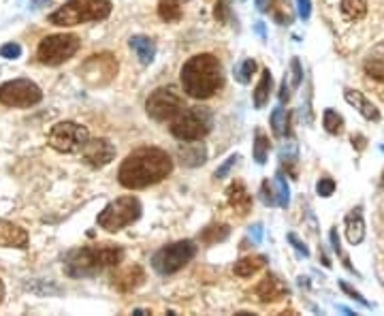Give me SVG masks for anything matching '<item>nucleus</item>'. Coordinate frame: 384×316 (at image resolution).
Here are the masks:
<instances>
[{
    "label": "nucleus",
    "instance_id": "1",
    "mask_svg": "<svg viewBox=\"0 0 384 316\" xmlns=\"http://www.w3.org/2000/svg\"><path fill=\"white\" fill-rule=\"evenodd\" d=\"M171 171H173V160L165 150L139 148L126 156L120 171H117V180L128 190H139L162 182Z\"/></svg>",
    "mask_w": 384,
    "mask_h": 316
},
{
    "label": "nucleus",
    "instance_id": "2",
    "mask_svg": "<svg viewBox=\"0 0 384 316\" xmlns=\"http://www.w3.org/2000/svg\"><path fill=\"white\" fill-rule=\"evenodd\" d=\"M182 85L184 92L192 99H210L222 85V67L216 56L199 53L182 67Z\"/></svg>",
    "mask_w": 384,
    "mask_h": 316
},
{
    "label": "nucleus",
    "instance_id": "3",
    "mask_svg": "<svg viewBox=\"0 0 384 316\" xmlns=\"http://www.w3.org/2000/svg\"><path fill=\"white\" fill-rule=\"evenodd\" d=\"M124 258V250L117 244H97V246H85L77 248L67 254L65 258V269L73 278L83 276H97L105 267L120 265Z\"/></svg>",
    "mask_w": 384,
    "mask_h": 316
},
{
    "label": "nucleus",
    "instance_id": "4",
    "mask_svg": "<svg viewBox=\"0 0 384 316\" xmlns=\"http://www.w3.org/2000/svg\"><path fill=\"white\" fill-rule=\"evenodd\" d=\"M111 15L109 0H69L58 11L49 15V24L53 26H79L85 22H101Z\"/></svg>",
    "mask_w": 384,
    "mask_h": 316
},
{
    "label": "nucleus",
    "instance_id": "5",
    "mask_svg": "<svg viewBox=\"0 0 384 316\" xmlns=\"http://www.w3.org/2000/svg\"><path fill=\"white\" fill-rule=\"evenodd\" d=\"M212 131V113L208 107H184L171 120V135L180 141H201Z\"/></svg>",
    "mask_w": 384,
    "mask_h": 316
},
{
    "label": "nucleus",
    "instance_id": "6",
    "mask_svg": "<svg viewBox=\"0 0 384 316\" xmlns=\"http://www.w3.org/2000/svg\"><path fill=\"white\" fill-rule=\"evenodd\" d=\"M141 216V203L139 199L133 197V194H126V197H120L111 201V203L99 214V226L105 228L109 233H117L122 231L124 226L133 224L135 220H139Z\"/></svg>",
    "mask_w": 384,
    "mask_h": 316
},
{
    "label": "nucleus",
    "instance_id": "7",
    "mask_svg": "<svg viewBox=\"0 0 384 316\" xmlns=\"http://www.w3.org/2000/svg\"><path fill=\"white\" fill-rule=\"evenodd\" d=\"M197 254V246L194 242L190 240H184V242H175L171 246H165L160 248L154 256H152V267L162 274V276H169V274H175L180 272L184 265H188Z\"/></svg>",
    "mask_w": 384,
    "mask_h": 316
},
{
    "label": "nucleus",
    "instance_id": "8",
    "mask_svg": "<svg viewBox=\"0 0 384 316\" xmlns=\"http://www.w3.org/2000/svg\"><path fill=\"white\" fill-rule=\"evenodd\" d=\"M79 45H81V41L75 35H51L39 43L37 56L43 65L58 67V65L67 63L69 58H73L79 49Z\"/></svg>",
    "mask_w": 384,
    "mask_h": 316
},
{
    "label": "nucleus",
    "instance_id": "9",
    "mask_svg": "<svg viewBox=\"0 0 384 316\" xmlns=\"http://www.w3.org/2000/svg\"><path fill=\"white\" fill-rule=\"evenodd\" d=\"M90 139L87 135V128L77 124V122H58L47 137V143L62 154H75L81 152V148L85 146V141Z\"/></svg>",
    "mask_w": 384,
    "mask_h": 316
},
{
    "label": "nucleus",
    "instance_id": "10",
    "mask_svg": "<svg viewBox=\"0 0 384 316\" xmlns=\"http://www.w3.org/2000/svg\"><path fill=\"white\" fill-rule=\"evenodd\" d=\"M41 99V88L31 79H13L0 85V103L7 107H33Z\"/></svg>",
    "mask_w": 384,
    "mask_h": 316
},
{
    "label": "nucleus",
    "instance_id": "11",
    "mask_svg": "<svg viewBox=\"0 0 384 316\" xmlns=\"http://www.w3.org/2000/svg\"><path fill=\"white\" fill-rule=\"evenodd\" d=\"M182 109H184V99L177 94L173 88H158L145 101L147 116L154 118L156 122L173 120Z\"/></svg>",
    "mask_w": 384,
    "mask_h": 316
},
{
    "label": "nucleus",
    "instance_id": "12",
    "mask_svg": "<svg viewBox=\"0 0 384 316\" xmlns=\"http://www.w3.org/2000/svg\"><path fill=\"white\" fill-rule=\"evenodd\" d=\"M81 79L87 85H107L117 75V60L113 53H94L79 69Z\"/></svg>",
    "mask_w": 384,
    "mask_h": 316
},
{
    "label": "nucleus",
    "instance_id": "13",
    "mask_svg": "<svg viewBox=\"0 0 384 316\" xmlns=\"http://www.w3.org/2000/svg\"><path fill=\"white\" fill-rule=\"evenodd\" d=\"M81 154H83V160L94 167V169H101L105 165H109L115 156V148L113 143L107 141V139H87L85 146L81 148Z\"/></svg>",
    "mask_w": 384,
    "mask_h": 316
},
{
    "label": "nucleus",
    "instance_id": "14",
    "mask_svg": "<svg viewBox=\"0 0 384 316\" xmlns=\"http://www.w3.org/2000/svg\"><path fill=\"white\" fill-rule=\"evenodd\" d=\"M143 282H145V272H143L141 265L120 267L117 272H113V276H111V284L120 293H133V291L139 289Z\"/></svg>",
    "mask_w": 384,
    "mask_h": 316
},
{
    "label": "nucleus",
    "instance_id": "15",
    "mask_svg": "<svg viewBox=\"0 0 384 316\" xmlns=\"http://www.w3.org/2000/svg\"><path fill=\"white\" fill-rule=\"evenodd\" d=\"M254 295H256L258 301H262V303H272V301H278V299H282L284 295H288V286H286L278 276L269 274V276H265V278L258 282Z\"/></svg>",
    "mask_w": 384,
    "mask_h": 316
},
{
    "label": "nucleus",
    "instance_id": "16",
    "mask_svg": "<svg viewBox=\"0 0 384 316\" xmlns=\"http://www.w3.org/2000/svg\"><path fill=\"white\" fill-rule=\"evenodd\" d=\"M226 199H228V206L237 212V216H246L252 210V197L246 188L244 182L235 180L228 188H226Z\"/></svg>",
    "mask_w": 384,
    "mask_h": 316
},
{
    "label": "nucleus",
    "instance_id": "17",
    "mask_svg": "<svg viewBox=\"0 0 384 316\" xmlns=\"http://www.w3.org/2000/svg\"><path fill=\"white\" fill-rule=\"evenodd\" d=\"M28 246V233L22 226L0 220V248H26Z\"/></svg>",
    "mask_w": 384,
    "mask_h": 316
},
{
    "label": "nucleus",
    "instance_id": "18",
    "mask_svg": "<svg viewBox=\"0 0 384 316\" xmlns=\"http://www.w3.org/2000/svg\"><path fill=\"white\" fill-rule=\"evenodd\" d=\"M177 156L184 167H201L208 160V148H205V143H184L177 150Z\"/></svg>",
    "mask_w": 384,
    "mask_h": 316
},
{
    "label": "nucleus",
    "instance_id": "19",
    "mask_svg": "<svg viewBox=\"0 0 384 316\" xmlns=\"http://www.w3.org/2000/svg\"><path fill=\"white\" fill-rule=\"evenodd\" d=\"M346 238L352 246H357L365 240V222H363V210L354 208L346 216Z\"/></svg>",
    "mask_w": 384,
    "mask_h": 316
},
{
    "label": "nucleus",
    "instance_id": "20",
    "mask_svg": "<svg viewBox=\"0 0 384 316\" xmlns=\"http://www.w3.org/2000/svg\"><path fill=\"white\" fill-rule=\"evenodd\" d=\"M128 45L137 53V58H139L141 65H152L154 63V58H156V43L150 37H141V35L131 37Z\"/></svg>",
    "mask_w": 384,
    "mask_h": 316
},
{
    "label": "nucleus",
    "instance_id": "21",
    "mask_svg": "<svg viewBox=\"0 0 384 316\" xmlns=\"http://www.w3.org/2000/svg\"><path fill=\"white\" fill-rule=\"evenodd\" d=\"M265 263H267V256H262V254L244 256L242 261L235 263L233 272H235V276H240V278H252L256 272H260L265 267Z\"/></svg>",
    "mask_w": 384,
    "mask_h": 316
},
{
    "label": "nucleus",
    "instance_id": "22",
    "mask_svg": "<svg viewBox=\"0 0 384 316\" xmlns=\"http://www.w3.org/2000/svg\"><path fill=\"white\" fill-rule=\"evenodd\" d=\"M344 97H346V101L350 103V105H354L359 111H361V116L363 118H367V120H380V111L361 94V92H357V90H346L344 92Z\"/></svg>",
    "mask_w": 384,
    "mask_h": 316
},
{
    "label": "nucleus",
    "instance_id": "23",
    "mask_svg": "<svg viewBox=\"0 0 384 316\" xmlns=\"http://www.w3.org/2000/svg\"><path fill=\"white\" fill-rule=\"evenodd\" d=\"M272 85H274V77H272V71L265 69L262 75H260V81L254 90V107L256 109H262L265 105L269 103V94H272Z\"/></svg>",
    "mask_w": 384,
    "mask_h": 316
},
{
    "label": "nucleus",
    "instance_id": "24",
    "mask_svg": "<svg viewBox=\"0 0 384 316\" xmlns=\"http://www.w3.org/2000/svg\"><path fill=\"white\" fill-rule=\"evenodd\" d=\"M158 15L162 22H177L182 17V3L180 0H160Z\"/></svg>",
    "mask_w": 384,
    "mask_h": 316
},
{
    "label": "nucleus",
    "instance_id": "25",
    "mask_svg": "<svg viewBox=\"0 0 384 316\" xmlns=\"http://www.w3.org/2000/svg\"><path fill=\"white\" fill-rule=\"evenodd\" d=\"M228 235H231L228 224H212L201 233V242L203 244H218V242H224Z\"/></svg>",
    "mask_w": 384,
    "mask_h": 316
},
{
    "label": "nucleus",
    "instance_id": "26",
    "mask_svg": "<svg viewBox=\"0 0 384 316\" xmlns=\"http://www.w3.org/2000/svg\"><path fill=\"white\" fill-rule=\"evenodd\" d=\"M340 9L348 19H363L367 13V3L365 0H342Z\"/></svg>",
    "mask_w": 384,
    "mask_h": 316
},
{
    "label": "nucleus",
    "instance_id": "27",
    "mask_svg": "<svg viewBox=\"0 0 384 316\" xmlns=\"http://www.w3.org/2000/svg\"><path fill=\"white\" fill-rule=\"evenodd\" d=\"M267 156H269V139L262 131H256V139H254V160L258 165H265L267 163Z\"/></svg>",
    "mask_w": 384,
    "mask_h": 316
},
{
    "label": "nucleus",
    "instance_id": "28",
    "mask_svg": "<svg viewBox=\"0 0 384 316\" xmlns=\"http://www.w3.org/2000/svg\"><path fill=\"white\" fill-rule=\"evenodd\" d=\"M322 124L331 135H340L344 131V118L340 116L337 111L333 109H324V116H322Z\"/></svg>",
    "mask_w": 384,
    "mask_h": 316
},
{
    "label": "nucleus",
    "instance_id": "29",
    "mask_svg": "<svg viewBox=\"0 0 384 316\" xmlns=\"http://www.w3.org/2000/svg\"><path fill=\"white\" fill-rule=\"evenodd\" d=\"M272 128L276 137H284L288 133V113L282 107H276L272 113Z\"/></svg>",
    "mask_w": 384,
    "mask_h": 316
},
{
    "label": "nucleus",
    "instance_id": "30",
    "mask_svg": "<svg viewBox=\"0 0 384 316\" xmlns=\"http://www.w3.org/2000/svg\"><path fill=\"white\" fill-rule=\"evenodd\" d=\"M256 73V63L252 58H246L237 69H235V79H237L240 83H250L252 81V75Z\"/></svg>",
    "mask_w": 384,
    "mask_h": 316
},
{
    "label": "nucleus",
    "instance_id": "31",
    "mask_svg": "<svg viewBox=\"0 0 384 316\" xmlns=\"http://www.w3.org/2000/svg\"><path fill=\"white\" fill-rule=\"evenodd\" d=\"M276 186H278V194H276L278 206L280 208H288V203H290V188H288V182H286L284 174L276 176Z\"/></svg>",
    "mask_w": 384,
    "mask_h": 316
},
{
    "label": "nucleus",
    "instance_id": "32",
    "mask_svg": "<svg viewBox=\"0 0 384 316\" xmlns=\"http://www.w3.org/2000/svg\"><path fill=\"white\" fill-rule=\"evenodd\" d=\"M365 73L369 79H378V81H384V60L380 58H372L365 63Z\"/></svg>",
    "mask_w": 384,
    "mask_h": 316
},
{
    "label": "nucleus",
    "instance_id": "33",
    "mask_svg": "<svg viewBox=\"0 0 384 316\" xmlns=\"http://www.w3.org/2000/svg\"><path fill=\"white\" fill-rule=\"evenodd\" d=\"M267 7H269V11H272L274 19H276L278 24H286V22H290V15H288V13H284V3H282V0H272V3H267Z\"/></svg>",
    "mask_w": 384,
    "mask_h": 316
},
{
    "label": "nucleus",
    "instance_id": "34",
    "mask_svg": "<svg viewBox=\"0 0 384 316\" xmlns=\"http://www.w3.org/2000/svg\"><path fill=\"white\" fill-rule=\"evenodd\" d=\"M214 17L220 24H226L231 19V0H218L216 7H214Z\"/></svg>",
    "mask_w": 384,
    "mask_h": 316
},
{
    "label": "nucleus",
    "instance_id": "35",
    "mask_svg": "<svg viewBox=\"0 0 384 316\" xmlns=\"http://www.w3.org/2000/svg\"><path fill=\"white\" fill-rule=\"evenodd\" d=\"M237 160H240V154H231L218 169H216V180H222V178H226L228 174H231V169L237 165Z\"/></svg>",
    "mask_w": 384,
    "mask_h": 316
},
{
    "label": "nucleus",
    "instance_id": "36",
    "mask_svg": "<svg viewBox=\"0 0 384 316\" xmlns=\"http://www.w3.org/2000/svg\"><path fill=\"white\" fill-rule=\"evenodd\" d=\"M0 56L7 60H15L22 56V45L19 43H5L3 47H0Z\"/></svg>",
    "mask_w": 384,
    "mask_h": 316
},
{
    "label": "nucleus",
    "instance_id": "37",
    "mask_svg": "<svg viewBox=\"0 0 384 316\" xmlns=\"http://www.w3.org/2000/svg\"><path fill=\"white\" fill-rule=\"evenodd\" d=\"M290 73H292V81H290V85H292V88H299V85H301V79H303V69H301L299 58H292V63H290Z\"/></svg>",
    "mask_w": 384,
    "mask_h": 316
},
{
    "label": "nucleus",
    "instance_id": "38",
    "mask_svg": "<svg viewBox=\"0 0 384 316\" xmlns=\"http://www.w3.org/2000/svg\"><path fill=\"white\" fill-rule=\"evenodd\" d=\"M316 190L320 197H331L335 190V182L331 178H320V182L316 184Z\"/></svg>",
    "mask_w": 384,
    "mask_h": 316
},
{
    "label": "nucleus",
    "instance_id": "39",
    "mask_svg": "<svg viewBox=\"0 0 384 316\" xmlns=\"http://www.w3.org/2000/svg\"><path fill=\"white\" fill-rule=\"evenodd\" d=\"M260 199H262V203H265V206H274V203H276L274 190H272V186H269V182H267V180H265V182H262V186H260Z\"/></svg>",
    "mask_w": 384,
    "mask_h": 316
},
{
    "label": "nucleus",
    "instance_id": "40",
    "mask_svg": "<svg viewBox=\"0 0 384 316\" xmlns=\"http://www.w3.org/2000/svg\"><path fill=\"white\" fill-rule=\"evenodd\" d=\"M340 289H342V291H344L346 295H350V297H352L354 301H359L361 306L369 308V301H367V299H363V297H361V293H357V291H354V289H350V286H348V284H346L344 280L340 282Z\"/></svg>",
    "mask_w": 384,
    "mask_h": 316
},
{
    "label": "nucleus",
    "instance_id": "41",
    "mask_svg": "<svg viewBox=\"0 0 384 316\" xmlns=\"http://www.w3.org/2000/svg\"><path fill=\"white\" fill-rule=\"evenodd\" d=\"M297 11H299V17L301 19H310V15H312V3H310V0H297Z\"/></svg>",
    "mask_w": 384,
    "mask_h": 316
},
{
    "label": "nucleus",
    "instance_id": "42",
    "mask_svg": "<svg viewBox=\"0 0 384 316\" xmlns=\"http://www.w3.org/2000/svg\"><path fill=\"white\" fill-rule=\"evenodd\" d=\"M288 242H290V244H292L294 248H297V250H299V252H301L303 256H308V254H310L308 246H306V244H303V242H301V240H299L297 235H294V233H290V235H288Z\"/></svg>",
    "mask_w": 384,
    "mask_h": 316
},
{
    "label": "nucleus",
    "instance_id": "43",
    "mask_svg": "<svg viewBox=\"0 0 384 316\" xmlns=\"http://www.w3.org/2000/svg\"><path fill=\"white\" fill-rule=\"evenodd\" d=\"M250 235H252L254 244H260V240H262V224H254V226H250Z\"/></svg>",
    "mask_w": 384,
    "mask_h": 316
},
{
    "label": "nucleus",
    "instance_id": "44",
    "mask_svg": "<svg viewBox=\"0 0 384 316\" xmlns=\"http://www.w3.org/2000/svg\"><path fill=\"white\" fill-rule=\"evenodd\" d=\"M288 99H290V92H288V83H286V77H284V81L280 85V103H286Z\"/></svg>",
    "mask_w": 384,
    "mask_h": 316
},
{
    "label": "nucleus",
    "instance_id": "45",
    "mask_svg": "<svg viewBox=\"0 0 384 316\" xmlns=\"http://www.w3.org/2000/svg\"><path fill=\"white\" fill-rule=\"evenodd\" d=\"M352 143H354V146H357L359 150H363V148H365V137H361V135L352 137Z\"/></svg>",
    "mask_w": 384,
    "mask_h": 316
},
{
    "label": "nucleus",
    "instance_id": "46",
    "mask_svg": "<svg viewBox=\"0 0 384 316\" xmlns=\"http://www.w3.org/2000/svg\"><path fill=\"white\" fill-rule=\"evenodd\" d=\"M256 33L265 39V37H267V35H265V24L262 22H256Z\"/></svg>",
    "mask_w": 384,
    "mask_h": 316
},
{
    "label": "nucleus",
    "instance_id": "47",
    "mask_svg": "<svg viewBox=\"0 0 384 316\" xmlns=\"http://www.w3.org/2000/svg\"><path fill=\"white\" fill-rule=\"evenodd\" d=\"M258 11H267V0H256Z\"/></svg>",
    "mask_w": 384,
    "mask_h": 316
},
{
    "label": "nucleus",
    "instance_id": "48",
    "mask_svg": "<svg viewBox=\"0 0 384 316\" xmlns=\"http://www.w3.org/2000/svg\"><path fill=\"white\" fill-rule=\"evenodd\" d=\"M43 3H49V0H33V7H35V9H39Z\"/></svg>",
    "mask_w": 384,
    "mask_h": 316
},
{
    "label": "nucleus",
    "instance_id": "49",
    "mask_svg": "<svg viewBox=\"0 0 384 316\" xmlns=\"http://www.w3.org/2000/svg\"><path fill=\"white\" fill-rule=\"evenodd\" d=\"M3 297H5V284L0 280V303H3Z\"/></svg>",
    "mask_w": 384,
    "mask_h": 316
},
{
    "label": "nucleus",
    "instance_id": "50",
    "mask_svg": "<svg viewBox=\"0 0 384 316\" xmlns=\"http://www.w3.org/2000/svg\"><path fill=\"white\" fill-rule=\"evenodd\" d=\"M382 152H384V146H382Z\"/></svg>",
    "mask_w": 384,
    "mask_h": 316
}]
</instances>
